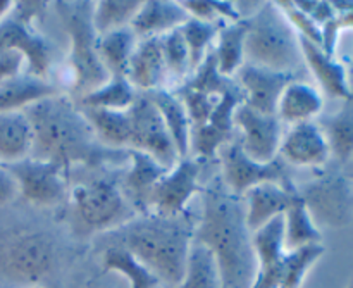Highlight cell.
Masks as SVG:
<instances>
[{"label":"cell","instance_id":"cell-29","mask_svg":"<svg viewBox=\"0 0 353 288\" xmlns=\"http://www.w3.org/2000/svg\"><path fill=\"white\" fill-rule=\"evenodd\" d=\"M245 35L247 23L245 19L236 23H224L216 38V47L212 48L217 69L226 78H233L245 64Z\"/></svg>","mask_w":353,"mask_h":288},{"label":"cell","instance_id":"cell-42","mask_svg":"<svg viewBox=\"0 0 353 288\" xmlns=\"http://www.w3.org/2000/svg\"><path fill=\"white\" fill-rule=\"evenodd\" d=\"M296 6L307 14V16L312 17L321 28L331 21L334 17V9L331 2H321V0H310V2H296Z\"/></svg>","mask_w":353,"mask_h":288},{"label":"cell","instance_id":"cell-45","mask_svg":"<svg viewBox=\"0 0 353 288\" xmlns=\"http://www.w3.org/2000/svg\"><path fill=\"white\" fill-rule=\"evenodd\" d=\"M348 81H350V88L353 92V59H352V69L348 71Z\"/></svg>","mask_w":353,"mask_h":288},{"label":"cell","instance_id":"cell-30","mask_svg":"<svg viewBox=\"0 0 353 288\" xmlns=\"http://www.w3.org/2000/svg\"><path fill=\"white\" fill-rule=\"evenodd\" d=\"M283 237H285L286 251H295V249L312 244H323V233L314 223L302 197L299 195V190L286 213L283 214Z\"/></svg>","mask_w":353,"mask_h":288},{"label":"cell","instance_id":"cell-31","mask_svg":"<svg viewBox=\"0 0 353 288\" xmlns=\"http://www.w3.org/2000/svg\"><path fill=\"white\" fill-rule=\"evenodd\" d=\"M138 40L140 38L133 33L131 28H121V30L110 31V33L99 37L97 52H99V59L107 75L126 76L130 59L133 55Z\"/></svg>","mask_w":353,"mask_h":288},{"label":"cell","instance_id":"cell-12","mask_svg":"<svg viewBox=\"0 0 353 288\" xmlns=\"http://www.w3.org/2000/svg\"><path fill=\"white\" fill-rule=\"evenodd\" d=\"M202 162L195 157H183L155 185L150 197V211L159 218H179L190 200L202 192L200 185Z\"/></svg>","mask_w":353,"mask_h":288},{"label":"cell","instance_id":"cell-10","mask_svg":"<svg viewBox=\"0 0 353 288\" xmlns=\"http://www.w3.org/2000/svg\"><path fill=\"white\" fill-rule=\"evenodd\" d=\"M128 114L131 123L130 148L148 154L164 168H174L179 154L154 102L145 93H138Z\"/></svg>","mask_w":353,"mask_h":288},{"label":"cell","instance_id":"cell-21","mask_svg":"<svg viewBox=\"0 0 353 288\" xmlns=\"http://www.w3.org/2000/svg\"><path fill=\"white\" fill-rule=\"evenodd\" d=\"M126 78L134 88L143 92L165 88L168 79L164 54H162L161 37L140 38L130 59Z\"/></svg>","mask_w":353,"mask_h":288},{"label":"cell","instance_id":"cell-44","mask_svg":"<svg viewBox=\"0 0 353 288\" xmlns=\"http://www.w3.org/2000/svg\"><path fill=\"white\" fill-rule=\"evenodd\" d=\"M14 3L16 2H9V0H0V24L7 19V17L12 14L14 10Z\"/></svg>","mask_w":353,"mask_h":288},{"label":"cell","instance_id":"cell-19","mask_svg":"<svg viewBox=\"0 0 353 288\" xmlns=\"http://www.w3.org/2000/svg\"><path fill=\"white\" fill-rule=\"evenodd\" d=\"M279 155L285 162L299 168H321L331 159L330 145L317 123L295 124L283 135Z\"/></svg>","mask_w":353,"mask_h":288},{"label":"cell","instance_id":"cell-37","mask_svg":"<svg viewBox=\"0 0 353 288\" xmlns=\"http://www.w3.org/2000/svg\"><path fill=\"white\" fill-rule=\"evenodd\" d=\"M324 254H326V247L323 244H312L295 249V251H286L279 288L302 287L310 269Z\"/></svg>","mask_w":353,"mask_h":288},{"label":"cell","instance_id":"cell-36","mask_svg":"<svg viewBox=\"0 0 353 288\" xmlns=\"http://www.w3.org/2000/svg\"><path fill=\"white\" fill-rule=\"evenodd\" d=\"M169 288H221V276L212 254L193 242L181 282Z\"/></svg>","mask_w":353,"mask_h":288},{"label":"cell","instance_id":"cell-1","mask_svg":"<svg viewBox=\"0 0 353 288\" xmlns=\"http://www.w3.org/2000/svg\"><path fill=\"white\" fill-rule=\"evenodd\" d=\"M33 130L30 157L55 162L65 173L76 164L100 168L128 162L126 151L107 148L97 140L81 109L68 95L41 100L23 111Z\"/></svg>","mask_w":353,"mask_h":288},{"label":"cell","instance_id":"cell-28","mask_svg":"<svg viewBox=\"0 0 353 288\" xmlns=\"http://www.w3.org/2000/svg\"><path fill=\"white\" fill-rule=\"evenodd\" d=\"M33 130L24 113L0 114V164L30 157Z\"/></svg>","mask_w":353,"mask_h":288},{"label":"cell","instance_id":"cell-40","mask_svg":"<svg viewBox=\"0 0 353 288\" xmlns=\"http://www.w3.org/2000/svg\"><path fill=\"white\" fill-rule=\"evenodd\" d=\"M331 3L334 9V17L327 21L321 30H323V50L326 54L334 55L340 35L347 30H353V0Z\"/></svg>","mask_w":353,"mask_h":288},{"label":"cell","instance_id":"cell-15","mask_svg":"<svg viewBox=\"0 0 353 288\" xmlns=\"http://www.w3.org/2000/svg\"><path fill=\"white\" fill-rule=\"evenodd\" d=\"M0 45L23 55L28 75L47 79L54 61V47L47 38L34 30L33 24L17 19L10 14L0 24Z\"/></svg>","mask_w":353,"mask_h":288},{"label":"cell","instance_id":"cell-33","mask_svg":"<svg viewBox=\"0 0 353 288\" xmlns=\"http://www.w3.org/2000/svg\"><path fill=\"white\" fill-rule=\"evenodd\" d=\"M319 126L333 157L340 162L353 159V97L345 100L338 113L324 117Z\"/></svg>","mask_w":353,"mask_h":288},{"label":"cell","instance_id":"cell-8","mask_svg":"<svg viewBox=\"0 0 353 288\" xmlns=\"http://www.w3.org/2000/svg\"><path fill=\"white\" fill-rule=\"evenodd\" d=\"M296 190L317 228H345L352 223L353 180L347 175L324 173Z\"/></svg>","mask_w":353,"mask_h":288},{"label":"cell","instance_id":"cell-27","mask_svg":"<svg viewBox=\"0 0 353 288\" xmlns=\"http://www.w3.org/2000/svg\"><path fill=\"white\" fill-rule=\"evenodd\" d=\"M79 107V106H78ZM83 116L92 126L97 140L107 148L116 151H126L130 148L131 138V123L130 114L126 111H110V109H88L79 107Z\"/></svg>","mask_w":353,"mask_h":288},{"label":"cell","instance_id":"cell-9","mask_svg":"<svg viewBox=\"0 0 353 288\" xmlns=\"http://www.w3.org/2000/svg\"><path fill=\"white\" fill-rule=\"evenodd\" d=\"M16 180L19 195L34 207H52L68 197V173L55 162L26 157L0 164Z\"/></svg>","mask_w":353,"mask_h":288},{"label":"cell","instance_id":"cell-22","mask_svg":"<svg viewBox=\"0 0 353 288\" xmlns=\"http://www.w3.org/2000/svg\"><path fill=\"white\" fill-rule=\"evenodd\" d=\"M300 50H302L303 62L309 66L310 73L327 97L340 99L343 102L352 99L353 92L348 81V71L341 62L334 59V55L326 54L319 45L305 38H300Z\"/></svg>","mask_w":353,"mask_h":288},{"label":"cell","instance_id":"cell-3","mask_svg":"<svg viewBox=\"0 0 353 288\" xmlns=\"http://www.w3.org/2000/svg\"><path fill=\"white\" fill-rule=\"evenodd\" d=\"M193 230L178 218L150 216L124 224L116 230V237L123 247L147 266L161 285L174 287L185 276Z\"/></svg>","mask_w":353,"mask_h":288},{"label":"cell","instance_id":"cell-5","mask_svg":"<svg viewBox=\"0 0 353 288\" xmlns=\"http://www.w3.org/2000/svg\"><path fill=\"white\" fill-rule=\"evenodd\" d=\"M72 230L78 237L116 231L134 220V209L112 176L83 182L68 190Z\"/></svg>","mask_w":353,"mask_h":288},{"label":"cell","instance_id":"cell-7","mask_svg":"<svg viewBox=\"0 0 353 288\" xmlns=\"http://www.w3.org/2000/svg\"><path fill=\"white\" fill-rule=\"evenodd\" d=\"M57 247L45 230L14 227L0 230V278L21 287H40L54 273Z\"/></svg>","mask_w":353,"mask_h":288},{"label":"cell","instance_id":"cell-25","mask_svg":"<svg viewBox=\"0 0 353 288\" xmlns=\"http://www.w3.org/2000/svg\"><path fill=\"white\" fill-rule=\"evenodd\" d=\"M324 99L317 88L300 79H293L285 90L278 102L276 116L283 124L310 123L323 113Z\"/></svg>","mask_w":353,"mask_h":288},{"label":"cell","instance_id":"cell-23","mask_svg":"<svg viewBox=\"0 0 353 288\" xmlns=\"http://www.w3.org/2000/svg\"><path fill=\"white\" fill-rule=\"evenodd\" d=\"M188 19L190 16L181 2L147 0V2H141L130 28L138 38L164 37L181 28Z\"/></svg>","mask_w":353,"mask_h":288},{"label":"cell","instance_id":"cell-41","mask_svg":"<svg viewBox=\"0 0 353 288\" xmlns=\"http://www.w3.org/2000/svg\"><path fill=\"white\" fill-rule=\"evenodd\" d=\"M276 6L279 7L285 17L288 19L290 26L295 30V33L299 35L300 38H305V40L312 41V44L319 45L323 48V30H321L319 24L312 19L310 16H307L296 2H276Z\"/></svg>","mask_w":353,"mask_h":288},{"label":"cell","instance_id":"cell-4","mask_svg":"<svg viewBox=\"0 0 353 288\" xmlns=\"http://www.w3.org/2000/svg\"><path fill=\"white\" fill-rule=\"evenodd\" d=\"M245 23V62L295 75L303 62L300 38L276 2H262L257 12L247 17Z\"/></svg>","mask_w":353,"mask_h":288},{"label":"cell","instance_id":"cell-17","mask_svg":"<svg viewBox=\"0 0 353 288\" xmlns=\"http://www.w3.org/2000/svg\"><path fill=\"white\" fill-rule=\"evenodd\" d=\"M257 273L252 288H279L285 262V237H283V216L274 218L259 230L252 231Z\"/></svg>","mask_w":353,"mask_h":288},{"label":"cell","instance_id":"cell-24","mask_svg":"<svg viewBox=\"0 0 353 288\" xmlns=\"http://www.w3.org/2000/svg\"><path fill=\"white\" fill-rule=\"evenodd\" d=\"M57 86L48 79L21 73L0 83V114L23 113L28 107L59 95Z\"/></svg>","mask_w":353,"mask_h":288},{"label":"cell","instance_id":"cell-43","mask_svg":"<svg viewBox=\"0 0 353 288\" xmlns=\"http://www.w3.org/2000/svg\"><path fill=\"white\" fill-rule=\"evenodd\" d=\"M17 197H19V190H17L16 180L3 166H0V206L14 202Z\"/></svg>","mask_w":353,"mask_h":288},{"label":"cell","instance_id":"cell-32","mask_svg":"<svg viewBox=\"0 0 353 288\" xmlns=\"http://www.w3.org/2000/svg\"><path fill=\"white\" fill-rule=\"evenodd\" d=\"M102 269L123 276L128 282V288H159L161 282L148 271L147 266L134 258L121 244L110 245L102 254Z\"/></svg>","mask_w":353,"mask_h":288},{"label":"cell","instance_id":"cell-26","mask_svg":"<svg viewBox=\"0 0 353 288\" xmlns=\"http://www.w3.org/2000/svg\"><path fill=\"white\" fill-rule=\"evenodd\" d=\"M145 95L154 102V106L161 113L165 128H168L169 135L174 142L179 159L188 157L190 140H192V121H190L188 113H186L179 97L168 88L147 92Z\"/></svg>","mask_w":353,"mask_h":288},{"label":"cell","instance_id":"cell-47","mask_svg":"<svg viewBox=\"0 0 353 288\" xmlns=\"http://www.w3.org/2000/svg\"><path fill=\"white\" fill-rule=\"evenodd\" d=\"M352 180H353V178H352Z\"/></svg>","mask_w":353,"mask_h":288},{"label":"cell","instance_id":"cell-13","mask_svg":"<svg viewBox=\"0 0 353 288\" xmlns=\"http://www.w3.org/2000/svg\"><path fill=\"white\" fill-rule=\"evenodd\" d=\"M234 126L240 128L241 148L254 161L268 164L278 159L283 140V123L279 117L261 114L241 102L234 111Z\"/></svg>","mask_w":353,"mask_h":288},{"label":"cell","instance_id":"cell-34","mask_svg":"<svg viewBox=\"0 0 353 288\" xmlns=\"http://www.w3.org/2000/svg\"><path fill=\"white\" fill-rule=\"evenodd\" d=\"M137 97V88L128 81L126 76H109V79L99 88L79 97V107L126 111L133 106Z\"/></svg>","mask_w":353,"mask_h":288},{"label":"cell","instance_id":"cell-35","mask_svg":"<svg viewBox=\"0 0 353 288\" xmlns=\"http://www.w3.org/2000/svg\"><path fill=\"white\" fill-rule=\"evenodd\" d=\"M140 0H100L93 2L92 21L97 35L110 33V31L130 28L140 9Z\"/></svg>","mask_w":353,"mask_h":288},{"label":"cell","instance_id":"cell-46","mask_svg":"<svg viewBox=\"0 0 353 288\" xmlns=\"http://www.w3.org/2000/svg\"><path fill=\"white\" fill-rule=\"evenodd\" d=\"M347 288H353V276H352V280H350V282H348V285H347Z\"/></svg>","mask_w":353,"mask_h":288},{"label":"cell","instance_id":"cell-38","mask_svg":"<svg viewBox=\"0 0 353 288\" xmlns=\"http://www.w3.org/2000/svg\"><path fill=\"white\" fill-rule=\"evenodd\" d=\"M223 24L224 23H207V21L190 17V19L179 28L183 38H185L186 41V47H188L190 68H192V71H195V69L205 61L207 54L212 50L210 45L216 41L217 33H219Z\"/></svg>","mask_w":353,"mask_h":288},{"label":"cell","instance_id":"cell-6","mask_svg":"<svg viewBox=\"0 0 353 288\" xmlns=\"http://www.w3.org/2000/svg\"><path fill=\"white\" fill-rule=\"evenodd\" d=\"M52 7L69 37V90L72 95L83 97L109 79L97 52L99 35L92 21L93 2H54Z\"/></svg>","mask_w":353,"mask_h":288},{"label":"cell","instance_id":"cell-18","mask_svg":"<svg viewBox=\"0 0 353 288\" xmlns=\"http://www.w3.org/2000/svg\"><path fill=\"white\" fill-rule=\"evenodd\" d=\"M128 169L121 180V190L134 213H150V197L155 185L169 171L168 168L143 152L128 148Z\"/></svg>","mask_w":353,"mask_h":288},{"label":"cell","instance_id":"cell-39","mask_svg":"<svg viewBox=\"0 0 353 288\" xmlns=\"http://www.w3.org/2000/svg\"><path fill=\"white\" fill-rule=\"evenodd\" d=\"M161 44L165 69H168V78L172 76L174 79H185L186 75L192 73V68H190V52L181 30L178 28V30L161 37Z\"/></svg>","mask_w":353,"mask_h":288},{"label":"cell","instance_id":"cell-16","mask_svg":"<svg viewBox=\"0 0 353 288\" xmlns=\"http://www.w3.org/2000/svg\"><path fill=\"white\" fill-rule=\"evenodd\" d=\"M295 79L290 73H276L271 69L245 62L236 73V85L243 93V104L261 114L274 116L283 90Z\"/></svg>","mask_w":353,"mask_h":288},{"label":"cell","instance_id":"cell-2","mask_svg":"<svg viewBox=\"0 0 353 288\" xmlns=\"http://www.w3.org/2000/svg\"><path fill=\"white\" fill-rule=\"evenodd\" d=\"M203 211L193 230V242L212 254L221 288H252L257 273L252 231L245 220L243 199L212 180L202 189Z\"/></svg>","mask_w":353,"mask_h":288},{"label":"cell","instance_id":"cell-20","mask_svg":"<svg viewBox=\"0 0 353 288\" xmlns=\"http://www.w3.org/2000/svg\"><path fill=\"white\" fill-rule=\"evenodd\" d=\"M296 193L293 183H262L245 193V220L250 231L259 230L274 218L283 216Z\"/></svg>","mask_w":353,"mask_h":288},{"label":"cell","instance_id":"cell-11","mask_svg":"<svg viewBox=\"0 0 353 288\" xmlns=\"http://www.w3.org/2000/svg\"><path fill=\"white\" fill-rule=\"evenodd\" d=\"M221 161V180L231 193L243 197L248 190L262 183H278L288 185L290 178L285 171L283 161L274 159L272 162L262 164L248 157L241 148L240 142L231 140L219 148Z\"/></svg>","mask_w":353,"mask_h":288},{"label":"cell","instance_id":"cell-14","mask_svg":"<svg viewBox=\"0 0 353 288\" xmlns=\"http://www.w3.org/2000/svg\"><path fill=\"white\" fill-rule=\"evenodd\" d=\"M243 102V93L240 86L234 83L231 90H228L212 111L209 119L200 126L192 128V140L190 148H193L199 159H212L217 155L221 147L233 140L234 131V111Z\"/></svg>","mask_w":353,"mask_h":288}]
</instances>
